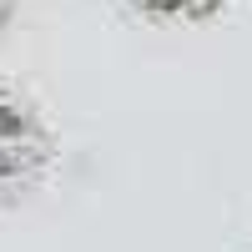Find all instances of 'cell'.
<instances>
[{
  "label": "cell",
  "instance_id": "6da1fadb",
  "mask_svg": "<svg viewBox=\"0 0 252 252\" xmlns=\"http://www.w3.org/2000/svg\"><path fill=\"white\" fill-rule=\"evenodd\" d=\"M35 152H40V146H35L31 116L20 111L10 96H0V192L35 166Z\"/></svg>",
  "mask_w": 252,
  "mask_h": 252
},
{
  "label": "cell",
  "instance_id": "7a4b0ae2",
  "mask_svg": "<svg viewBox=\"0 0 252 252\" xmlns=\"http://www.w3.org/2000/svg\"><path fill=\"white\" fill-rule=\"evenodd\" d=\"M152 10H192V5H207V0H141Z\"/></svg>",
  "mask_w": 252,
  "mask_h": 252
}]
</instances>
